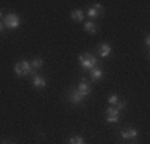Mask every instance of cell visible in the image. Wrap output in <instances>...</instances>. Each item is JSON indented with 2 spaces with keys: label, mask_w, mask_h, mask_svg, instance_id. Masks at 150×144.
I'll return each instance as SVG.
<instances>
[{
  "label": "cell",
  "mask_w": 150,
  "mask_h": 144,
  "mask_svg": "<svg viewBox=\"0 0 150 144\" xmlns=\"http://www.w3.org/2000/svg\"><path fill=\"white\" fill-rule=\"evenodd\" d=\"M69 99H70V103H74V104H81V103H85V96H81L80 93L77 91V90H74V91L69 93Z\"/></svg>",
  "instance_id": "8"
},
{
  "label": "cell",
  "mask_w": 150,
  "mask_h": 144,
  "mask_svg": "<svg viewBox=\"0 0 150 144\" xmlns=\"http://www.w3.org/2000/svg\"><path fill=\"white\" fill-rule=\"evenodd\" d=\"M145 45H147V46L150 45V37H149V35H147V37H145Z\"/></svg>",
  "instance_id": "18"
},
{
  "label": "cell",
  "mask_w": 150,
  "mask_h": 144,
  "mask_svg": "<svg viewBox=\"0 0 150 144\" xmlns=\"http://www.w3.org/2000/svg\"><path fill=\"white\" fill-rule=\"evenodd\" d=\"M105 120H107V123H117L120 120V110L117 107H107Z\"/></svg>",
  "instance_id": "4"
},
{
  "label": "cell",
  "mask_w": 150,
  "mask_h": 144,
  "mask_svg": "<svg viewBox=\"0 0 150 144\" xmlns=\"http://www.w3.org/2000/svg\"><path fill=\"white\" fill-rule=\"evenodd\" d=\"M78 61H80L81 67H83L85 71H93L96 66H98V59H96L93 55H90V53H83V55H80Z\"/></svg>",
  "instance_id": "1"
},
{
  "label": "cell",
  "mask_w": 150,
  "mask_h": 144,
  "mask_svg": "<svg viewBox=\"0 0 150 144\" xmlns=\"http://www.w3.org/2000/svg\"><path fill=\"white\" fill-rule=\"evenodd\" d=\"M77 91L80 93L81 96H85V98H86L88 95H91L93 88H91V85H90V83H88V82H86V80H85V78H83V80L80 82V85H78Z\"/></svg>",
  "instance_id": "5"
},
{
  "label": "cell",
  "mask_w": 150,
  "mask_h": 144,
  "mask_svg": "<svg viewBox=\"0 0 150 144\" xmlns=\"http://www.w3.org/2000/svg\"><path fill=\"white\" fill-rule=\"evenodd\" d=\"M131 144H136V143H131Z\"/></svg>",
  "instance_id": "21"
},
{
  "label": "cell",
  "mask_w": 150,
  "mask_h": 144,
  "mask_svg": "<svg viewBox=\"0 0 150 144\" xmlns=\"http://www.w3.org/2000/svg\"><path fill=\"white\" fill-rule=\"evenodd\" d=\"M109 103H110V104H117V103H118V96H117V95L109 96Z\"/></svg>",
  "instance_id": "17"
},
{
  "label": "cell",
  "mask_w": 150,
  "mask_h": 144,
  "mask_svg": "<svg viewBox=\"0 0 150 144\" xmlns=\"http://www.w3.org/2000/svg\"><path fill=\"white\" fill-rule=\"evenodd\" d=\"M3 27H5V26H3V23H0V34L3 32Z\"/></svg>",
  "instance_id": "19"
},
{
  "label": "cell",
  "mask_w": 150,
  "mask_h": 144,
  "mask_svg": "<svg viewBox=\"0 0 150 144\" xmlns=\"http://www.w3.org/2000/svg\"><path fill=\"white\" fill-rule=\"evenodd\" d=\"M102 11H104V8H102L101 3H94L93 6H90V8H88L86 14H88L90 18H98V16H101V14H102Z\"/></svg>",
  "instance_id": "6"
},
{
  "label": "cell",
  "mask_w": 150,
  "mask_h": 144,
  "mask_svg": "<svg viewBox=\"0 0 150 144\" xmlns=\"http://www.w3.org/2000/svg\"><path fill=\"white\" fill-rule=\"evenodd\" d=\"M3 144H11V143H10V141H3Z\"/></svg>",
  "instance_id": "20"
},
{
  "label": "cell",
  "mask_w": 150,
  "mask_h": 144,
  "mask_svg": "<svg viewBox=\"0 0 150 144\" xmlns=\"http://www.w3.org/2000/svg\"><path fill=\"white\" fill-rule=\"evenodd\" d=\"M70 18H72L74 21H77V23H80V21H83V11H81V10H74V11L70 13Z\"/></svg>",
  "instance_id": "14"
},
{
  "label": "cell",
  "mask_w": 150,
  "mask_h": 144,
  "mask_svg": "<svg viewBox=\"0 0 150 144\" xmlns=\"http://www.w3.org/2000/svg\"><path fill=\"white\" fill-rule=\"evenodd\" d=\"M96 31H98V26H96V23H93V21H88V23H85V32H86V34L94 35Z\"/></svg>",
  "instance_id": "11"
},
{
  "label": "cell",
  "mask_w": 150,
  "mask_h": 144,
  "mask_svg": "<svg viewBox=\"0 0 150 144\" xmlns=\"http://www.w3.org/2000/svg\"><path fill=\"white\" fill-rule=\"evenodd\" d=\"M120 135L123 139H134L137 136V130L136 128H125V130H121Z\"/></svg>",
  "instance_id": "7"
},
{
  "label": "cell",
  "mask_w": 150,
  "mask_h": 144,
  "mask_svg": "<svg viewBox=\"0 0 150 144\" xmlns=\"http://www.w3.org/2000/svg\"><path fill=\"white\" fill-rule=\"evenodd\" d=\"M30 66H32V69H34V71L38 72V69L43 66V59H42V58H34V59L30 61Z\"/></svg>",
  "instance_id": "13"
},
{
  "label": "cell",
  "mask_w": 150,
  "mask_h": 144,
  "mask_svg": "<svg viewBox=\"0 0 150 144\" xmlns=\"http://www.w3.org/2000/svg\"><path fill=\"white\" fill-rule=\"evenodd\" d=\"M69 144H85V139L81 136H72L69 139Z\"/></svg>",
  "instance_id": "15"
},
{
  "label": "cell",
  "mask_w": 150,
  "mask_h": 144,
  "mask_svg": "<svg viewBox=\"0 0 150 144\" xmlns=\"http://www.w3.org/2000/svg\"><path fill=\"white\" fill-rule=\"evenodd\" d=\"M32 83H34L35 88H45L46 80L42 77V75H34V77H32Z\"/></svg>",
  "instance_id": "9"
},
{
  "label": "cell",
  "mask_w": 150,
  "mask_h": 144,
  "mask_svg": "<svg viewBox=\"0 0 150 144\" xmlns=\"http://www.w3.org/2000/svg\"><path fill=\"white\" fill-rule=\"evenodd\" d=\"M15 72L16 75L23 77V75H30L32 74V66H30V61H19V63L15 64Z\"/></svg>",
  "instance_id": "2"
},
{
  "label": "cell",
  "mask_w": 150,
  "mask_h": 144,
  "mask_svg": "<svg viewBox=\"0 0 150 144\" xmlns=\"http://www.w3.org/2000/svg\"><path fill=\"white\" fill-rule=\"evenodd\" d=\"M90 72H91V80H94V82H98L99 78L104 77V71H102V69H98V67H94V69L90 71Z\"/></svg>",
  "instance_id": "12"
},
{
  "label": "cell",
  "mask_w": 150,
  "mask_h": 144,
  "mask_svg": "<svg viewBox=\"0 0 150 144\" xmlns=\"http://www.w3.org/2000/svg\"><path fill=\"white\" fill-rule=\"evenodd\" d=\"M19 23H21V19L16 13H10L6 16H3V26L6 29H18L19 27Z\"/></svg>",
  "instance_id": "3"
},
{
  "label": "cell",
  "mask_w": 150,
  "mask_h": 144,
  "mask_svg": "<svg viewBox=\"0 0 150 144\" xmlns=\"http://www.w3.org/2000/svg\"><path fill=\"white\" fill-rule=\"evenodd\" d=\"M115 107L118 110H121V109H125V107H126V101H123V99H118V103L115 104Z\"/></svg>",
  "instance_id": "16"
},
{
  "label": "cell",
  "mask_w": 150,
  "mask_h": 144,
  "mask_svg": "<svg viewBox=\"0 0 150 144\" xmlns=\"http://www.w3.org/2000/svg\"><path fill=\"white\" fill-rule=\"evenodd\" d=\"M110 53H112V48H110V45H107V43H102V45L99 46V55H101L102 58L110 56Z\"/></svg>",
  "instance_id": "10"
}]
</instances>
